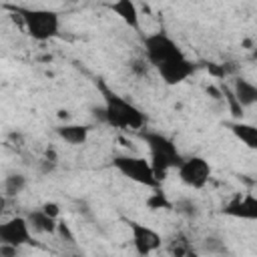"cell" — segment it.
Wrapping results in <instances>:
<instances>
[{
	"label": "cell",
	"instance_id": "15",
	"mask_svg": "<svg viewBox=\"0 0 257 257\" xmlns=\"http://www.w3.org/2000/svg\"><path fill=\"white\" fill-rule=\"evenodd\" d=\"M227 126L231 128V133L241 141L245 143L249 149H257V128L253 124H247L243 120H233V122H227Z\"/></svg>",
	"mask_w": 257,
	"mask_h": 257
},
{
	"label": "cell",
	"instance_id": "21",
	"mask_svg": "<svg viewBox=\"0 0 257 257\" xmlns=\"http://www.w3.org/2000/svg\"><path fill=\"white\" fill-rule=\"evenodd\" d=\"M203 247L207 253H213V255H223L227 253V247H225V241L221 237H215V235H209L203 239Z\"/></svg>",
	"mask_w": 257,
	"mask_h": 257
},
{
	"label": "cell",
	"instance_id": "17",
	"mask_svg": "<svg viewBox=\"0 0 257 257\" xmlns=\"http://www.w3.org/2000/svg\"><path fill=\"white\" fill-rule=\"evenodd\" d=\"M173 209H175L181 217H185V219H195V217H199V213H201L197 201L191 199V197H183V199H179L177 203H173Z\"/></svg>",
	"mask_w": 257,
	"mask_h": 257
},
{
	"label": "cell",
	"instance_id": "26",
	"mask_svg": "<svg viewBox=\"0 0 257 257\" xmlns=\"http://www.w3.org/2000/svg\"><path fill=\"white\" fill-rule=\"evenodd\" d=\"M207 70H209L211 74L219 76V78H223V76H225V68H219V66H217V64H213V62H209V64H207Z\"/></svg>",
	"mask_w": 257,
	"mask_h": 257
},
{
	"label": "cell",
	"instance_id": "12",
	"mask_svg": "<svg viewBox=\"0 0 257 257\" xmlns=\"http://www.w3.org/2000/svg\"><path fill=\"white\" fill-rule=\"evenodd\" d=\"M233 96L237 98V102L243 106V108H249L257 102V86L245 78H235L233 80V86H229Z\"/></svg>",
	"mask_w": 257,
	"mask_h": 257
},
{
	"label": "cell",
	"instance_id": "3",
	"mask_svg": "<svg viewBox=\"0 0 257 257\" xmlns=\"http://www.w3.org/2000/svg\"><path fill=\"white\" fill-rule=\"evenodd\" d=\"M12 10L22 18V24L30 38L38 42H46L60 34V16L54 10L24 8V6H12Z\"/></svg>",
	"mask_w": 257,
	"mask_h": 257
},
{
	"label": "cell",
	"instance_id": "19",
	"mask_svg": "<svg viewBox=\"0 0 257 257\" xmlns=\"http://www.w3.org/2000/svg\"><path fill=\"white\" fill-rule=\"evenodd\" d=\"M169 253L173 257H195V253H191V245L187 243V239L183 235H177L171 245H169Z\"/></svg>",
	"mask_w": 257,
	"mask_h": 257
},
{
	"label": "cell",
	"instance_id": "23",
	"mask_svg": "<svg viewBox=\"0 0 257 257\" xmlns=\"http://www.w3.org/2000/svg\"><path fill=\"white\" fill-rule=\"evenodd\" d=\"M40 209H42V213H46V215L52 217V219H58V215H60V207H58V203H52V201L44 203Z\"/></svg>",
	"mask_w": 257,
	"mask_h": 257
},
{
	"label": "cell",
	"instance_id": "10",
	"mask_svg": "<svg viewBox=\"0 0 257 257\" xmlns=\"http://www.w3.org/2000/svg\"><path fill=\"white\" fill-rule=\"evenodd\" d=\"M223 213L235 219H247V221H255L257 219V199L255 195L247 193V195H235L229 203H225Z\"/></svg>",
	"mask_w": 257,
	"mask_h": 257
},
{
	"label": "cell",
	"instance_id": "13",
	"mask_svg": "<svg viewBox=\"0 0 257 257\" xmlns=\"http://www.w3.org/2000/svg\"><path fill=\"white\" fill-rule=\"evenodd\" d=\"M26 223H28V227H30L32 231H36V233H56V223H58V219L48 217L46 213H42V209H34V211L28 213Z\"/></svg>",
	"mask_w": 257,
	"mask_h": 257
},
{
	"label": "cell",
	"instance_id": "7",
	"mask_svg": "<svg viewBox=\"0 0 257 257\" xmlns=\"http://www.w3.org/2000/svg\"><path fill=\"white\" fill-rule=\"evenodd\" d=\"M193 70H195V64H193L185 54H181V56H177V58H171V60H167V62H163V64L157 66L159 76H161L163 82L169 84V86L181 84L183 80H187V78L193 74Z\"/></svg>",
	"mask_w": 257,
	"mask_h": 257
},
{
	"label": "cell",
	"instance_id": "2",
	"mask_svg": "<svg viewBox=\"0 0 257 257\" xmlns=\"http://www.w3.org/2000/svg\"><path fill=\"white\" fill-rule=\"evenodd\" d=\"M141 139L145 141V145L149 147L151 151V169L157 177L159 183H163L167 179V173L171 169H177L183 161L177 145L173 143V139H169L167 135L163 133H157V131H143L141 133Z\"/></svg>",
	"mask_w": 257,
	"mask_h": 257
},
{
	"label": "cell",
	"instance_id": "25",
	"mask_svg": "<svg viewBox=\"0 0 257 257\" xmlns=\"http://www.w3.org/2000/svg\"><path fill=\"white\" fill-rule=\"evenodd\" d=\"M20 249L12 245H0V257H18Z\"/></svg>",
	"mask_w": 257,
	"mask_h": 257
},
{
	"label": "cell",
	"instance_id": "20",
	"mask_svg": "<svg viewBox=\"0 0 257 257\" xmlns=\"http://www.w3.org/2000/svg\"><path fill=\"white\" fill-rule=\"evenodd\" d=\"M147 207L151 211H161V209H173V203L165 197L163 191H155L149 199H147Z\"/></svg>",
	"mask_w": 257,
	"mask_h": 257
},
{
	"label": "cell",
	"instance_id": "14",
	"mask_svg": "<svg viewBox=\"0 0 257 257\" xmlns=\"http://www.w3.org/2000/svg\"><path fill=\"white\" fill-rule=\"evenodd\" d=\"M56 135L68 145H84L88 139V126H84V124H60V126H56Z\"/></svg>",
	"mask_w": 257,
	"mask_h": 257
},
{
	"label": "cell",
	"instance_id": "8",
	"mask_svg": "<svg viewBox=\"0 0 257 257\" xmlns=\"http://www.w3.org/2000/svg\"><path fill=\"white\" fill-rule=\"evenodd\" d=\"M30 227L24 217H12L4 223H0V245H12L22 247L30 243Z\"/></svg>",
	"mask_w": 257,
	"mask_h": 257
},
{
	"label": "cell",
	"instance_id": "11",
	"mask_svg": "<svg viewBox=\"0 0 257 257\" xmlns=\"http://www.w3.org/2000/svg\"><path fill=\"white\" fill-rule=\"evenodd\" d=\"M108 8H110V12H114L128 28H135V30L141 28V22H139V8H137V4H135L133 0H116V2H112Z\"/></svg>",
	"mask_w": 257,
	"mask_h": 257
},
{
	"label": "cell",
	"instance_id": "24",
	"mask_svg": "<svg viewBox=\"0 0 257 257\" xmlns=\"http://www.w3.org/2000/svg\"><path fill=\"white\" fill-rule=\"evenodd\" d=\"M131 68L137 72V74H145L147 72V60L145 58H135L131 62Z\"/></svg>",
	"mask_w": 257,
	"mask_h": 257
},
{
	"label": "cell",
	"instance_id": "9",
	"mask_svg": "<svg viewBox=\"0 0 257 257\" xmlns=\"http://www.w3.org/2000/svg\"><path fill=\"white\" fill-rule=\"evenodd\" d=\"M128 227H131L135 251H137L141 257H147V255H151L153 251L161 249L163 239H161V235H159L155 229H151V227H147V225H141V223H137V221H131Z\"/></svg>",
	"mask_w": 257,
	"mask_h": 257
},
{
	"label": "cell",
	"instance_id": "18",
	"mask_svg": "<svg viewBox=\"0 0 257 257\" xmlns=\"http://www.w3.org/2000/svg\"><path fill=\"white\" fill-rule=\"evenodd\" d=\"M219 92H221V96H225V100L229 102V110H231V114H233L237 120H241L245 112H243V106H241V104L237 102V98L233 96L231 88H229L225 82H221V84H219Z\"/></svg>",
	"mask_w": 257,
	"mask_h": 257
},
{
	"label": "cell",
	"instance_id": "27",
	"mask_svg": "<svg viewBox=\"0 0 257 257\" xmlns=\"http://www.w3.org/2000/svg\"><path fill=\"white\" fill-rule=\"evenodd\" d=\"M207 92H211L213 98H221V92H219V88H215V86H207Z\"/></svg>",
	"mask_w": 257,
	"mask_h": 257
},
{
	"label": "cell",
	"instance_id": "5",
	"mask_svg": "<svg viewBox=\"0 0 257 257\" xmlns=\"http://www.w3.org/2000/svg\"><path fill=\"white\" fill-rule=\"evenodd\" d=\"M143 46H145V56H147V62L151 66H159L171 58H177L183 54V50L179 48V44L167 34V32H155V34H149L145 36L143 40Z\"/></svg>",
	"mask_w": 257,
	"mask_h": 257
},
{
	"label": "cell",
	"instance_id": "4",
	"mask_svg": "<svg viewBox=\"0 0 257 257\" xmlns=\"http://www.w3.org/2000/svg\"><path fill=\"white\" fill-rule=\"evenodd\" d=\"M112 167L122 175L126 177L128 181H135L139 185H145V187H153V189H159L161 183L157 181L153 169H151V163L143 157H133V155H116L112 159Z\"/></svg>",
	"mask_w": 257,
	"mask_h": 257
},
{
	"label": "cell",
	"instance_id": "16",
	"mask_svg": "<svg viewBox=\"0 0 257 257\" xmlns=\"http://www.w3.org/2000/svg\"><path fill=\"white\" fill-rule=\"evenodd\" d=\"M26 187V177L22 173H10L4 179V195L6 197H16L24 191Z\"/></svg>",
	"mask_w": 257,
	"mask_h": 257
},
{
	"label": "cell",
	"instance_id": "1",
	"mask_svg": "<svg viewBox=\"0 0 257 257\" xmlns=\"http://www.w3.org/2000/svg\"><path fill=\"white\" fill-rule=\"evenodd\" d=\"M98 90L102 94V108H94V114H98L106 124L116 126V128H131V131H141L145 126V112L110 90L102 80L98 82Z\"/></svg>",
	"mask_w": 257,
	"mask_h": 257
},
{
	"label": "cell",
	"instance_id": "22",
	"mask_svg": "<svg viewBox=\"0 0 257 257\" xmlns=\"http://www.w3.org/2000/svg\"><path fill=\"white\" fill-rule=\"evenodd\" d=\"M56 233H58L64 241H68V243H72V241H74V235L70 233V229H68V225H66L64 221H58V223H56Z\"/></svg>",
	"mask_w": 257,
	"mask_h": 257
},
{
	"label": "cell",
	"instance_id": "6",
	"mask_svg": "<svg viewBox=\"0 0 257 257\" xmlns=\"http://www.w3.org/2000/svg\"><path fill=\"white\" fill-rule=\"evenodd\" d=\"M177 173L183 185L191 189H203L211 177V165L207 159L193 155L181 161V165L177 167Z\"/></svg>",
	"mask_w": 257,
	"mask_h": 257
}]
</instances>
